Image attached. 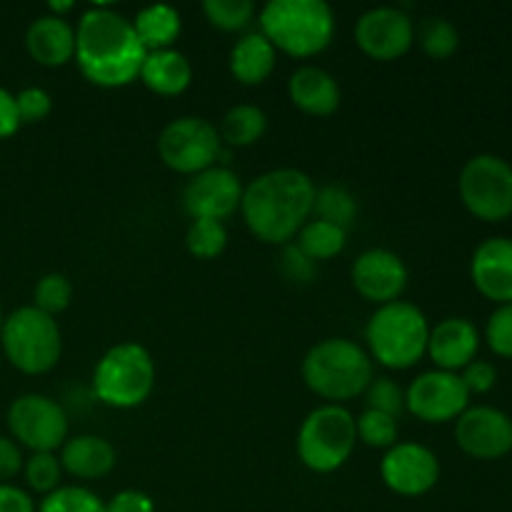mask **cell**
I'll list each match as a JSON object with an SVG mask.
<instances>
[{"mask_svg":"<svg viewBox=\"0 0 512 512\" xmlns=\"http://www.w3.org/2000/svg\"><path fill=\"white\" fill-rule=\"evenodd\" d=\"M138 78L143 80V85L150 93L163 95V98H175V95H183L190 88L193 65L175 48L153 50V53L145 55Z\"/></svg>","mask_w":512,"mask_h":512,"instance_id":"obj_23","label":"cell"},{"mask_svg":"<svg viewBox=\"0 0 512 512\" xmlns=\"http://www.w3.org/2000/svg\"><path fill=\"white\" fill-rule=\"evenodd\" d=\"M23 453H20V445L13 438H5L0 435V483L15 478V475L23 470Z\"/></svg>","mask_w":512,"mask_h":512,"instance_id":"obj_42","label":"cell"},{"mask_svg":"<svg viewBox=\"0 0 512 512\" xmlns=\"http://www.w3.org/2000/svg\"><path fill=\"white\" fill-rule=\"evenodd\" d=\"M15 108H18L20 125L23 123H40L50 115L53 110V98H50L48 90L43 88H23L15 95Z\"/></svg>","mask_w":512,"mask_h":512,"instance_id":"obj_38","label":"cell"},{"mask_svg":"<svg viewBox=\"0 0 512 512\" xmlns=\"http://www.w3.org/2000/svg\"><path fill=\"white\" fill-rule=\"evenodd\" d=\"M350 278L360 298L378 308L400 300L408 288V268L403 258L385 248H370L360 253L350 270Z\"/></svg>","mask_w":512,"mask_h":512,"instance_id":"obj_17","label":"cell"},{"mask_svg":"<svg viewBox=\"0 0 512 512\" xmlns=\"http://www.w3.org/2000/svg\"><path fill=\"white\" fill-rule=\"evenodd\" d=\"M3 320H5L3 318V310H0V330H3Z\"/></svg>","mask_w":512,"mask_h":512,"instance_id":"obj_46","label":"cell"},{"mask_svg":"<svg viewBox=\"0 0 512 512\" xmlns=\"http://www.w3.org/2000/svg\"><path fill=\"white\" fill-rule=\"evenodd\" d=\"M355 430H358V440L368 448L375 450H390L398 443V420L390 418L385 413H375V410H363L355 418Z\"/></svg>","mask_w":512,"mask_h":512,"instance_id":"obj_33","label":"cell"},{"mask_svg":"<svg viewBox=\"0 0 512 512\" xmlns=\"http://www.w3.org/2000/svg\"><path fill=\"white\" fill-rule=\"evenodd\" d=\"M118 463V453L110 440L100 435H75L68 438L60 448V465L68 475L78 480L105 478Z\"/></svg>","mask_w":512,"mask_h":512,"instance_id":"obj_22","label":"cell"},{"mask_svg":"<svg viewBox=\"0 0 512 512\" xmlns=\"http://www.w3.org/2000/svg\"><path fill=\"white\" fill-rule=\"evenodd\" d=\"M25 483L35 493L50 495L53 490L60 488V478H63V465L55 453H33L23 463Z\"/></svg>","mask_w":512,"mask_h":512,"instance_id":"obj_35","label":"cell"},{"mask_svg":"<svg viewBox=\"0 0 512 512\" xmlns=\"http://www.w3.org/2000/svg\"><path fill=\"white\" fill-rule=\"evenodd\" d=\"M470 278L490 303H512V238L483 240L470 260Z\"/></svg>","mask_w":512,"mask_h":512,"instance_id":"obj_18","label":"cell"},{"mask_svg":"<svg viewBox=\"0 0 512 512\" xmlns=\"http://www.w3.org/2000/svg\"><path fill=\"white\" fill-rule=\"evenodd\" d=\"M355 445H358V430H355L353 413L343 405L330 403L305 415L295 440L300 463L320 475L343 468L355 453Z\"/></svg>","mask_w":512,"mask_h":512,"instance_id":"obj_7","label":"cell"},{"mask_svg":"<svg viewBox=\"0 0 512 512\" xmlns=\"http://www.w3.org/2000/svg\"><path fill=\"white\" fill-rule=\"evenodd\" d=\"M485 343L498 358L512 360V303L493 310L485 325Z\"/></svg>","mask_w":512,"mask_h":512,"instance_id":"obj_37","label":"cell"},{"mask_svg":"<svg viewBox=\"0 0 512 512\" xmlns=\"http://www.w3.org/2000/svg\"><path fill=\"white\" fill-rule=\"evenodd\" d=\"M265 130H268V118L263 110L258 105L240 103L223 115L218 133L220 140L228 143L230 148H248L263 138Z\"/></svg>","mask_w":512,"mask_h":512,"instance_id":"obj_26","label":"cell"},{"mask_svg":"<svg viewBox=\"0 0 512 512\" xmlns=\"http://www.w3.org/2000/svg\"><path fill=\"white\" fill-rule=\"evenodd\" d=\"M363 395H365V410L385 413L395 420L405 413V390L400 388L393 378H385V375L373 378Z\"/></svg>","mask_w":512,"mask_h":512,"instance_id":"obj_36","label":"cell"},{"mask_svg":"<svg viewBox=\"0 0 512 512\" xmlns=\"http://www.w3.org/2000/svg\"><path fill=\"white\" fill-rule=\"evenodd\" d=\"M430 323L423 310L405 300L380 305L365 325L368 355L388 370H408L428 355Z\"/></svg>","mask_w":512,"mask_h":512,"instance_id":"obj_5","label":"cell"},{"mask_svg":"<svg viewBox=\"0 0 512 512\" xmlns=\"http://www.w3.org/2000/svg\"><path fill=\"white\" fill-rule=\"evenodd\" d=\"M20 128L18 108H15V95L10 90L0 88V140L10 138Z\"/></svg>","mask_w":512,"mask_h":512,"instance_id":"obj_44","label":"cell"},{"mask_svg":"<svg viewBox=\"0 0 512 512\" xmlns=\"http://www.w3.org/2000/svg\"><path fill=\"white\" fill-rule=\"evenodd\" d=\"M315 265L303 250L298 248L295 243H288L283 248V255H280V268H283V275L293 283H310L315 278Z\"/></svg>","mask_w":512,"mask_h":512,"instance_id":"obj_40","label":"cell"},{"mask_svg":"<svg viewBox=\"0 0 512 512\" xmlns=\"http://www.w3.org/2000/svg\"><path fill=\"white\" fill-rule=\"evenodd\" d=\"M355 43L368 58L378 63L398 60L413 48L415 25L400 8H373L355 23Z\"/></svg>","mask_w":512,"mask_h":512,"instance_id":"obj_14","label":"cell"},{"mask_svg":"<svg viewBox=\"0 0 512 512\" xmlns=\"http://www.w3.org/2000/svg\"><path fill=\"white\" fill-rule=\"evenodd\" d=\"M0 345L13 368L25 375H43L58 365L63 353V335L50 315L33 305L13 310L3 320Z\"/></svg>","mask_w":512,"mask_h":512,"instance_id":"obj_8","label":"cell"},{"mask_svg":"<svg viewBox=\"0 0 512 512\" xmlns=\"http://www.w3.org/2000/svg\"><path fill=\"white\" fill-rule=\"evenodd\" d=\"M25 48L35 63L63 68L75 58V28L65 18L40 15L25 30Z\"/></svg>","mask_w":512,"mask_h":512,"instance_id":"obj_21","label":"cell"},{"mask_svg":"<svg viewBox=\"0 0 512 512\" xmlns=\"http://www.w3.org/2000/svg\"><path fill=\"white\" fill-rule=\"evenodd\" d=\"M275 60H278L275 48L260 30H255V33H245L230 50V73L238 83L260 85L275 70Z\"/></svg>","mask_w":512,"mask_h":512,"instance_id":"obj_24","label":"cell"},{"mask_svg":"<svg viewBox=\"0 0 512 512\" xmlns=\"http://www.w3.org/2000/svg\"><path fill=\"white\" fill-rule=\"evenodd\" d=\"M203 13L213 28L223 33H243L255 18V5L250 0H205Z\"/></svg>","mask_w":512,"mask_h":512,"instance_id":"obj_31","label":"cell"},{"mask_svg":"<svg viewBox=\"0 0 512 512\" xmlns=\"http://www.w3.org/2000/svg\"><path fill=\"white\" fill-rule=\"evenodd\" d=\"M35 512H105V503L93 490L80 485H60L58 490L45 495Z\"/></svg>","mask_w":512,"mask_h":512,"instance_id":"obj_32","label":"cell"},{"mask_svg":"<svg viewBox=\"0 0 512 512\" xmlns=\"http://www.w3.org/2000/svg\"><path fill=\"white\" fill-rule=\"evenodd\" d=\"M373 378V358L355 340L325 338L303 358L305 385L330 405H343L363 395Z\"/></svg>","mask_w":512,"mask_h":512,"instance_id":"obj_4","label":"cell"},{"mask_svg":"<svg viewBox=\"0 0 512 512\" xmlns=\"http://www.w3.org/2000/svg\"><path fill=\"white\" fill-rule=\"evenodd\" d=\"M228 230L218 220H193L185 233V248L198 260H215L225 253Z\"/></svg>","mask_w":512,"mask_h":512,"instance_id":"obj_30","label":"cell"},{"mask_svg":"<svg viewBox=\"0 0 512 512\" xmlns=\"http://www.w3.org/2000/svg\"><path fill=\"white\" fill-rule=\"evenodd\" d=\"M313 213L318 215V220L348 230L355 223V218H358V200H355V195L345 185L330 183L325 188L315 190Z\"/></svg>","mask_w":512,"mask_h":512,"instance_id":"obj_28","label":"cell"},{"mask_svg":"<svg viewBox=\"0 0 512 512\" xmlns=\"http://www.w3.org/2000/svg\"><path fill=\"white\" fill-rule=\"evenodd\" d=\"M105 512H155V503L143 490H120L105 503Z\"/></svg>","mask_w":512,"mask_h":512,"instance_id":"obj_41","label":"cell"},{"mask_svg":"<svg viewBox=\"0 0 512 512\" xmlns=\"http://www.w3.org/2000/svg\"><path fill=\"white\" fill-rule=\"evenodd\" d=\"M478 350L480 330L468 318H445L430 328L428 358L435 363V370L460 373L478 358Z\"/></svg>","mask_w":512,"mask_h":512,"instance_id":"obj_19","label":"cell"},{"mask_svg":"<svg viewBox=\"0 0 512 512\" xmlns=\"http://www.w3.org/2000/svg\"><path fill=\"white\" fill-rule=\"evenodd\" d=\"M148 50L138 40L133 20L113 8H90L75 25V63L98 88H125L140 75Z\"/></svg>","mask_w":512,"mask_h":512,"instance_id":"obj_1","label":"cell"},{"mask_svg":"<svg viewBox=\"0 0 512 512\" xmlns=\"http://www.w3.org/2000/svg\"><path fill=\"white\" fill-rule=\"evenodd\" d=\"M458 193L465 210L483 223L512 218V165L493 153H480L463 165Z\"/></svg>","mask_w":512,"mask_h":512,"instance_id":"obj_9","label":"cell"},{"mask_svg":"<svg viewBox=\"0 0 512 512\" xmlns=\"http://www.w3.org/2000/svg\"><path fill=\"white\" fill-rule=\"evenodd\" d=\"M315 183L298 168H275L243 188L240 213L258 240L288 245L313 215Z\"/></svg>","mask_w":512,"mask_h":512,"instance_id":"obj_2","label":"cell"},{"mask_svg":"<svg viewBox=\"0 0 512 512\" xmlns=\"http://www.w3.org/2000/svg\"><path fill=\"white\" fill-rule=\"evenodd\" d=\"M380 478L400 498H420L438 485L440 460L420 443H395L380 460Z\"/></svg>","mask_w":512,"mask_h":512,"instance_id":"obj_13","label":"cell"},{"mask_svg":"<svg viewBox=\"0 0 512 512\" xmlns=\"http://www.w3.org/2000/svg\"><path fill=\"white\" fill-rule=\"evenodd\" d=\"M288 98L300 113L328 118L340 108V85L318 65H300L288 80Z\"/></svg>","mask_w":512,"mask_h":512,"instance_id":"obj_20","label":"cell"},{"mask_svg":"<svg viewBox=\"0 0 512 512\" xmlns=\"http://www.w3.org/2000/svg\"><path fill=\"white\" fill-rule=\"evenodd\" d=\"M218 128L210 120L198 115H183V118L170 120L158 138V155L170 170L180 175H198L203 170L213 168L220 158Z\"/></svg>","mask_w":512,"mask_h":512,"instance_id":"obj_10","label":"cell"},{"mask_svg":"<svg viewBox=\"0 0 512 512\" xmlns=\"http://www.w3.org/2000/svg\"><path fill=\"white\" fill-rule=\"evenodd\" d=\"M133 28L143 48L153 53V50L173 48L180 30H183V20H180V13L173 5L158 3L140 10L133 20Z\"/></svg>","mask_w":512,"mask_h":512,"instance_id":"obj_25","label":"cell"},{"mask_svg":"<svg viewBox=\"0 0 512 512\" xmlns=\"http://www.w3.org/2000/svg\"><path fill=\"white\" fill-rule=\"evenodd\" d=\"M243 200V183L233 170L223 165L203 170L193 175L183 190V208L193 220H228L235 210H240Z\"/></svg>","mask_w":512,"mask_h":512,"instance_id":"obj_16","label":"cell"},{"mask_svg":"<svg viewBox=\"0 0 512 512\" xmlns=\"http://www.w3.org/2000/svg\"><path fill=\"white\" fill-rule=\"evenodd\" d=\"M155 388V360L140 343H118L105 350L93 370V393L103 405L133 410L150 398Z\"/></svg>","mask_w":512,"mask_h":512,"instance_id":"obj_6","label":"cell"},{"mask_svg":"<svg viewBox=\"0 0 512 512\" xmlns=\"http://www.w3.org/2000/svg\"><path fill=\"white\" fill-rule=\"evenodd\" d=\"M0 512H35V503L18 485L0 483Z\"/></svg>","mask_w":512,"mask_h":512,"instance_id":"obj_43","label":"cell"},{"mask_svg":"<svg viewBox=\"0 0 512 512\" xmlns=\"http://www.w3.org/2000/svg\"><path fill=\"white\" fill-rule=\"evenodd\" d=\"M458 375H460V380H463L465 388H468L470 395L490 393V390L495 388V383H498V368H495L490 360L475 358L473 363L465 365Z\"/></svg>","mask_w":512,"mask_h":512,"instance_id":"obj_39","label":"cell"},{"mask_svg":"<svg viewBox=\"0 0 512 512\" xmlns=\"http://www.w3.org/2000/svg\"><path fill=\"white\" fill-rule=\"evenodd\" d=\"M70 300H73V285H70V280L63 273H48L35 283L33 308L50 315V318L68 310Z\"/></svg>","mask_w":512,"mask_h":512,"instance_id":"obj_34","label":"cell"},{"mask_svg":"<svg viewBox=\"0 0 512 512\" xmlns=\"http://www.w3.org/2000/svg\"><path fill=\"white\" fill-rule=\"evenodd\" d=\"M260 33L275 53L315 58L335 35V13L325 0H270L258 13Z\"/></svg>","mask_w":512,"mask_h":512,"instance_id":"obj_3","label":"cell"},{"mask_svg":"<svg viewBox=\"0 0 512 512\" xmlns=\"http://www.w3.org/2000/svg\"><path fill=\"white\" fill-rule=\"evenodd\" d=\"M415 40L430 60H448L460 48V33L448 18L430 15L415 28Z\"/></svg>","mask_w":512,"mask_h":512,"instance_id":"obj_29","label":"cell"},{"mask_svg":"<svg viewBox=\"0 0 512 512\" xmlns=\"http://www.w3.org/2000/svg\"><path fill=\"white\" fill-rule=\"evenodd\" d=\"M8 428L18 445L30 453H55L68 440V413L58 400L40 393H25L8 408Z\"/></svg>","mask_w":512,"mask_h":512,"instance_id":"obj_11","label":"cell"},{"mask_svg":"<svg viewBox=\"0 0 512 512\" xmlns=\"http://www.w3.org/2000/svg\"><path fill=\"white\" fill-rule=\"evenodd\" d=\"M470 408V393L458 373L428 370L405 390V410L428 425L458 420Z\"/></svg>","mask_w":512,"mask_h":512,"instance_id":"obj_12","label":"cell"},{"mask_svg":"<svg viewBox=\"0 0 512 512\" xmlns=\"http://www.w3.org/2000/svg\"><path fill=\"white\" fill-rule=\"evenodd\" d=\"M455 443L475 460H500L512 450V418L490 405H473L455 420Z\"/></svg>","mask_w":512,"mask_h":512,"instance_id":"obj_15","label":"cell"},{"mask_svg":"<svg viewBox=\"0 0 512 512\" xmlns=\"http://www.w3.org/2000/svg\"><path fill=\"white\" fill-rule=\"evenodd\" d=\"M73 8L75 3H70V0H53V3H48L50 15H55V18H65Z\"/></svg>","mask_w":512,"mask_h":512,"instance_id":"obj_45","label":"cell"},{"mask_svg":"<svg viewBox=\"0 0 512 512\" xmlns=\"http://www.w3.org/2000/svg\"><path fill=\"white\" fill-rule=\"evenodd\" d=\"M345 243H348V230L315 218L303 225V230L298 233V243L295 245H298L313 263H325V260H333L335 255L343 253Z\"/></svg>","mask_w":512,"mask_h":512,"instance_id":"obj_27","label":"cell"}]
</instances>
